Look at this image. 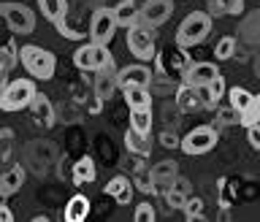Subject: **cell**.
I'll return each mask as SVG.
<instances>
[{
  "instance_id": "6da1fadb",
  "label": "cell",
  "mask_w": 260,
  "mask_h": 222,
  "mask_svg": "<svg viewBox=\"0 0 260 222\" xmlns=\"http://www.w3.org/2000/svg\"><path fill=\"white\" fill-rule=\"evenodd\" d=\"M19 62L22 68L30 73L32 79L38 81H49L54 76V68H57V60L52 52H46V49H41L36 44H24L19 49Z\"/></svg>"
},
{
  "instance_id": "7a4b0ae2",
  "label": "cell",
  "mask_w": 260,
  "mask_h": 222,
  "mask_svg": "<svg viewBox=\"0 0 260 222\" xmlns=\"http://www.w3.org/2000/svg\"><path fill=\"white\" fill-rule=\"evenodd\" d=\"M211 16L209 11H192V14H187L182 24H179V30H176V44L179 46H184V49H190L195 44H201L203 38L211 33Z\"/></svg>"
},
{
  "instance_id": "3957f363",
  "label": "cell",
  "mask_w": 260,
  "mask_h": 222,
  "mask_svg": "<svg viewBox=\"0 0 260 222\" xmlns=\"http://www.w3.org/2000/svg\"><path fill=\"white\" fill-rule=\"evenodd\" d=\"M36 95H38V89H36V81L32 79H14V81H8L3 87V92H0V109L6 114L22 111L32 103Z\"/></svg>"
},
{
  "instance_id": "277c9868",
  "label": "cell",
  "mask_w": 260,
  "mask_h": 222,
  "mask_svg": "<svg viewBox=\"0 0 260 222\" xmlns=\"http://www.w3.org/2000/svg\"><path fill=\"white\" fill-rule=\"evenodd\" d=\"M157 27H146V24H133L127 27V52L141 62H149L157 57V36H154Z\"/></svg>"
},
{
  "instance_id": "5b68a950",
  "label": "cell",
  "mask_w": 260,
  "mask_h": 222,
  "mask_svg": "<svg viewBox=\"0 0 260 222\" xmlns=\"http://www.w3.org/2000/svg\"><path fill=\"white\" fill-rule=\"evenodd\" d=\"M117 30H119V19L114 14V8L98 6L92 11V19H89V41L109 46L114 41V36H117Z\"/></svg>"
},
{
  "instance_id": "8992f818",
  "label": "cell",
  "mask_w": 260,
  "mask_h": 222,
  "mask_svg": "<svg viewBox=\"0 0 260 222\" xmlns=\"http://www.w3.org/2000/svg\"><path fill=\"white\" fill-rule=\"evenodd\" d=\"M73 62H76V68L84 71V73H98L103 65L114 62V57H111V52H109V46H106V44H95V41H89V44L76 49Z\"/></svg>"
},
{
  "instance_id": "52a82bcc",
  "label": "cell",
  "mask_w": 260,
  "mask_h": 222,
  "mask_svg": "<svg viewBox=\"0 0 260 222\" xmlns=\"http://www.w3.org/2000/svg\"><path fill=\"white\" fill-rule=\"evenodd\" d=\"M0 14L14 36H30L36 30V11L24 3H0Z\"/></svg>"
},
{
  "instance_id": "ba28073f",
  "label": "cell",
  "mask_w": 260,
  "mask_h": 222,
  "mask_svg": "<svg viewBox=\"0 0 260 222\" xmlns=\"http://www.w3.org/2000/svg\"><path fill=\"white\" fill-rule=\"evenodd\" d=\"M219 128L217 125H198L182 138V152L184 154H206L217 146Z\"/></svg>"
},
{
  "instance_id": "9c48e42d",
  "label": "cell",
  "mask_w": 260,
  "mask_h": 222,
  "mask_svg": "<svg viewBox=\"0 0 260 222\" xmlns=\"http://www.w3.org/2000/svg\"><path fill=\"white\" fill-rule=\"evenodd\" d=\"M174 14V0H146L141 6V16H138V24H146V27H160L166 24Z\"/></svg>"
},
{
  "instance_id": "30bf717a",
  "label": "cell",
  "mask_w": 260,
  "mask_h": 222,
  "mask_svg": "<svg viewBox=\"0 0 260 222\" xmlns=\"http://www.w3.org/2000/svg\"><path fill=\"white\" fill-rule=\"evenodd\" d=\"M95 98H101V101H111L114 92L119 89V71H117V65L109 62V65H103L101 71L95 73Z\"/></svg>"
},
{
  "instance_id": "8fae6325",
  "label": "cell",
  "mask_w": 260,
  "mask_h": 222,
  "mask_svg": "<svg viewBox=\"0 0 260 222\" xmlns=\"http://www.w3.org/2000/svg\"><path fill=\"white\" fill-rule=\"evenodd\" d=\"M190 65H192L190 54H187V52H184V46H179V44H176V49H168V52L157 54V68H160V71H166L168 76H174V73L184 76Z\"/></svg>"
},
{
  "instance_id": "7c38bea8",
  "label": "cell",
  "mask_w": 260,
  "mask_h": 222,
  "mask_svg": "<svg viewBox=\"0 0 260 222\" xmlns=\"http://www.w3.org/2000/svg\"><path fill=\"white\" fill-rule=\"evenodd\" d=\"M154 79V73L146 68L144 62H133V65H125L119 71V89H127V87H149Z\"/></svg>"
},
{
  "instance_id": "4fadbf2b",
  "label": "cell",
  "mask_w": 260,
  "mask_h": 222,
  "mask_svg": "<svg viewBox=\"0 0 260 222\" xmlns=\"http://www.w3.org/2000/svg\"><path fill=\"white\" fill-rule=\"evenodd\" d=\"M174 103H176L184 114H195V111L206 109V106H203V101H201V95H198V87H195V84H187V81H182V84L176 87Z\"/></svg>"
},
{
  "instance_id": "5bb4252c",
  "label": "cell",
  "mask_w": 260,
  "mask_h": 222,
  "mask_svg": "<svg viewBox=\"0 0 260 222\" xmlns=\"http://www.w3.org/2000/svg\"><path fill=\"white\" fill-rule=\"evenodd\" d=\"M27 111H30V119L36 122L38 128H52L54 125V106H52V101H49L46 95H36L32 98V103L27 106Z\"/></svg>"
},
{
  "instance_id": "9a60e30c",
  "label": "cell",
  "mask_w": 260,
  "mask_h": 222,
  "mask_svg": "<svg viewBox=\"0 0 260 222\" xmlns=\"http://www.w3.org/2000/svg\"><path fill=\"white\" fill-rule=\"evenodd\" d=\"M24 184V166L16 163V166H6V171L0 174V198H11L14 193H19Z\"/></svg>"
},
{
  "instance_id": "2e32d148",
  "label": "cell",
  "mask_w": 260,
  "mask_h": 222,
  "mask_svg": "<svg viewBox=\"0 0 260 222\" xmlns=\"http://www.w3.org/2000/svg\"><path fill=\"white\" fill-rule=\"evenodd\" d=\"M133 190H136V184L130 182L127 176H122V174L114 176V179H109V182H106V187H103V193L111 195V198L117 201L119 206H127V203L133 201V195H136Z\"/></svg>"
},
{
  "instance_id": "e0dca14e",
  "label": "cell",
  "mask_w": 260,
  "mask_h": 222,
  "mask_svg": "<svg viewBox=\"0 0 260 222\" xmlns=\"http://www.w3.org/2000/svg\"><path fill=\"white\" fill-rule=\"evenodd\" d=\"M219 76V68H217V62H192L190 68H187V73L182 76V81H187V84H209V81H214Z\"/></svg>"
},
{
  "instance_id": "ac0fdd59",
  "label": "cell",
  "mask_w": 260,
  "mask_h": 222,
  "mask_svg": "<svg viewBox=\"0 0 260 222\" xmlns=\"http://www.w3.org/2000/svg\"><path fill=\"white\" fill-rule=\"evenodd\" d=\"M19 49L22 46H16V41H6L3 49H0V84H8V73H11L14 65H19Z\"/></svg>"
},
{
  "instance_id": "d6986e66",
  "label": "cell",
  "mask_w": 260,
  "mask_h": 222,
  "mask_svg": "<svg viewBox=\"0 0 260 222\" xmlns=\"http://www.w3.org/2000/svg\"><path fill=\"white\" fill-rule=\"evenodd\" d=\"M89 198L87 195H81V193H76V195H71V201L65 203V222H84L87 217H89Z\"/></svg>"
},
{
  "instance_id": "ffe728a7",
  "label": "cell",
  "mask_w": 260,
  "mask_h": 222,
  "mask_svg": "<svg viewBox=\"0 0 260 222\" xmlns=\"http://www.w3.org/2000/svg\"><path fill=\"white\" fill-rule=\"evenodd\" d=\"M152 176H154V184H157V190L162 193L166 187H171V182L179 176V166L176 160H160L152 166Z\"/></svg>"
},
{
  "instance_id": "44dd1931",
  "label": "cell",
  "mask_w": 260,
  "mask_h": 222,
  "mask_svg": "<svg viewBox=\"0 0 260 222\" xmlns=\"http://www.w3.org/2000/svg\"><path fill=\"white\" fill-rule=\"evenodd\" d=\"M71 171H73L71 179H73V184H76V187H81V184H92V182H95V176H98L95 160L89 157V154L79 157V160H76V166H73Z\"/></svg>"
},
{
  "instance_id": "7402d4cb",
  "label": "cell",
  "mask_w": 260,
  "mask_h": 222,
  "mask_svg": "<svg viewBox=\"0 0 260 222\" xmlns=\"http://www.w3.org/2000/svg\"><path fill=\"white\" fill-rule=\"evenodd\" d=\"M198 95L206 109H214V106H219V101H222L225 95V79L217 76L214 81H209V84H198Z\"/></svg>"
},
{
  "instance_id": "603a6c76",
  "label": "cell",
  "mask_w": 260,
  "mask_h": 222,
  "mask_svg": "<svg viewBox=\"0 0 260 222\" xmlns=\"http://www.w3.org/2000/svg\"><path fill=\"white\" fill-rule=\"evenodd\" d=\"M125 146L133 154H138V157H146V154L152 152V136H146V133H138L136 128H127V133H125Z\"/></svg>"
},
{
  "instance_id": "cb8c5ba5",
  "label": "cell",
  "mask_w": 260,
  "mask_h": 222,
  "mask_svg": "<svg viewBox=\"0 0 260 222\" xmlns=\"http://www.w3.org/2000/svg\"><path fill=\"white\" fill-rule=\"evenodd\" d=\"M38 11L52 24L62 22L68 16V0H38Z\"/></svg>"
},
{
  "instance_id": "d4e9b609",
  "label": "cell",
  "mask_w": 260,
  "mask_h": 222,
  "mask_svg": "<svg viewBox=\"0 0 260 222\" xmlns=\"http://www.w3.org/2000/svg\"><path fill=\"white\" fill-rule=\"evenodd\" d=\"M206 11L211 16H239L244 14V0H206Z\"/></svg>"
},
{
  "instance_id": "484cf974",
  "label": "cell",
  "mask_w": 260,
  "mask_h": 222,
  "mask_svg": "<svg viewBox=\"0 0 260 222\" xmlns=\"http://www.w3.org/2000/svg\"><path fill=\"white\" fill-rule=\"evenodd\" d=\"M114 14H117L119 19V27H133V24H138V16H141V8H138L136 0H122V3L114 8Z\"/></svg>"
},
{
  "instance_id": "4316f807",
  "label": "cell",
  "mask_w": 260,
  "mask_h": 222,
  "mask_svg": "<svg viewBox=\"0 0 260 222\" xmlns=\"http://www.w3.org/2000/svg\"><path fill=\"white\" fill-rule=\"evenodd\" d=\"M122 92H125L127 109H144V106H152L149 87H127V89H122Z\"/></svg>"
},
{
  "instance_id": "83f0119b",
  "label": "cell",
  "mask_w": 260,
  "mask_h": 222,
  "mask_svg": "<svg viewBox=\"0 0 260 222\" xmlns=\"http://www.w3.org/2000/svg\"><path fill=\"white\" fill-rule=\"evenodd\" d=\"M130 128H136L138 133L152 136V106H144V109H130Z\"/></svg>"
},
{
  "instance_id": "f1b7e54d",
  "label": "cell",
  "mask_w": 260,
  "mask_h": 222,
  "mask_svg": "<svg viewBox=\"0 0 260 222\" xmlns=\"http://www.w3.org/2000/svg\"><path fill=\"white\" fill-rule=\"evenodd\" d=\"M133 184H136V190L144 193V195H154V193H157V184H154L152 168H146V166H138V168H136Z\"/></svg>"
},
{
  "instance_id": "f546056e",
  "label": "cell",
  "mask_w": 260,
  "mask_h": 222,
  "mask_svg": "<svg viewBox=\"0 0 260 222\" xmlns=\"http://www.w3.org/2000/svg\"><path fill=\"white\" fill-rule=\"evenodd\" d=\"M214 125L217 128H228V125H241V111L236 106H219L217 109V117H214Z\"/></svg>"
},
{
  "instance_id": "4dcf8cb0",
  "label": "cell",
  "mask_w": 260,
  "mask_h": 222,
  "mask_svg": "<svg viewBox=\"0 0 260 222\" xmlns=\"http://www.w3.org/2000/svg\"><path fill=\"white\" fill-rule=\"evenodd\" d=\"M236 49H239V41L233 36H222L214 46V57L219 62H225V60H231V57H236Z\"/></svg>"
},
{
  "instance_id": "1f68e13d",
  "label": "cell",
  "mask_w": 260,
  "mask_h": 222,
  "mask_svg": "<svg viewBox=\"0 0 260 222\" xmlns=\"http://www.w3.org/2000/svg\"><path fill=\"white\" fill-rule=\"evenodd\" d=\"M228 101H231V106H236L239 111H244V109H249V106H252L255 95H252L249 89H244V87H233L231 92H228Z\"/></svg>"
},
{
  "instance_id": "d6a6232c",
  "label": "cell",
  "mask_w": 260,
  "mask_h": 222,
  "mask_svg": "<svg viewBox=\"0 0 260 222\" xmlns=\"http://www.w3.org/2000/svg\"><path fill=\"white\" fill-rule=\"evenodd\" d=\"M160 195H162V198H166V206H168V209H179V211L184 209L187 198H190V195H187V193L176 190V187H166V190H162Z\"/></svg>"
},
{
  "instance_id": "836d02e7",
  "label": "cell",
  "mask_w": 260,
  "mask_h": 222,
  "mask_svg": "<svg viewBox=\"0 0 260 222\" xmlns=\"http://www.w3.org/2000/svg\"><path fill=\"white\" fill-rule=\"evenodd\" d=\"M184 219H203V201L198 198V195H190V198H187V203H184Z\"/></svg>"
},
{
  "instance_id": "e575fe53",
  "label": "cell",
  "mask_w": 260,
  "mask_h": 222,
  "mask_svg": "<svg viewBox=\"0 0 260 222\" xmlns=\"http://www.w3.org/2000/svg\"><path fill=\"white\" fill-rule=\"evenodd\" d=\"M255 122H260V92L255 95V101H252L249 109L241 111V125H244V128L255 125Z\"/></svg>"
},
{
  "instance_id": "d590c367",
  "label": "cell",
  "mask_w": 260,
  "mask_h": 222,
  "mask_svg": "<svg viewBox=\"0 0 260 222\" xmlns=\"http://www.w3.org/2000/svg\"><path fill=\"white\" fill-rule=\"evenodd\" d=\"M133 219L136 222H154L157 219V209H154L152 203H138L136 211H133Z\"/></svg>"
},
{
  "instance_id": "8d00e7d4",
  "label": "cell",
  "mask_w": 260,
  "mask_h": 222,
  "mask_svg": "<svg viewBox=\"0 0 260 222\" xmlns=\"http://www.w3.org/2000/svg\"><path fill=\"white\" fill-rule=\"evenodd\" d=\"M160 144L166 146V149H176V146L182 149V138H179V136H176V130H171V128L160 136Z\"/></svg>"
},
{
  "instance_id": "74e56055",
  "label": "cell",
  "mask_w": 260,
  "mask_h": 222,
  "mask_svg": "<svg viewBox=\"0 0 260 222\" xmlns=\"http://www.w3.org/2000/svg\"><path fill=\"white\" fill-rule=\"evenodd\" d=\"M247 141L252 149H260V122H255V125L247 128Z\"/></svg>"
},
{
  "instance_id": "f35d334b",
  "label": "cell",
  "mask_w": 260,
  "mask_h": 222,
  "mask_svg": "<svg viewBox=\"0 0 260 222\" xmlns=\"http://www.w3.org/2000/svg\"><path fill=\"white\" fill-rule=\"evenodd\" d=\"M171 187H176V190H182V193H187V195H192L190 182H187V179H182V176H176L174 182H171Z\"/></svg>"
},
{
  "instance_id": "ab89813d",
  "label": "cell",
  "mask_w": 260,
  "mask_h": 222,
  "mask_svg": "<svg viewBox=\"0 0 260 222\" xmlns=\"http://www.w3.org/2000/svg\"><path fill=\"white\" fill-rule=\"evenodd\" d=\"M0 219H3V222H11L14 219V211L8 209L6 203H0Z\"/></svg>"
},
{
  "instance_id": "60d3db41",
  "label": "cell",
  "mask_w": 260,
  "mask_h": 222,
  "mask_svg": "<svg viewBox=\"0 0 260 222\" xmlns=\"http://www.w3.org/2000/svg\"><path fill=\"white\" fill-rule=\"evenodd\" d=\"M103 103H106V101H101V98H95V101L89 103V114H101V109H103Z\"/></svg>"
},
{
  "instance_id": "b9f144b4",
  "label": "cell",
  "mask_w": 260,
  "mask_h": 222,
  "mask_svg": "<svg viewBox=\"0 0 260 222\" xmlns=\"http://www.w3.org/2000/svg\"><path fill=\"white\" fill-rule=\"evenodd\" d=\"M255 76L260 79V60H255Z\"/></svg>"
}]
</instances>
